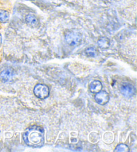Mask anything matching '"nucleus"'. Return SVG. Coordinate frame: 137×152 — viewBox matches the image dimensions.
Here are the masks:
<instances>
[{"mask_svg": "<svg viewBox=\"0 0 137 152\" xmlns=\"http://www.w3.org/2000/svg\"><path fill=\"white\" fill-rule=\"evenodd\" d=\"M109 95L105 91H100L97 93L95 95V101L98 104H101V105H104L109 101Z\"/></svg>", "mask_w": 137, "mask_h": 152, "instance_id": "nucleus-5", "label": "nucleus"}, {"mask_svg": "<svg viewBox=\"0 0 137 152\" xmlns=\"http://www.w3.org/2000/svg\"><path fill=\"white\" fill-rule=\"evenodd\" d=\"M98 45L101 48H107L110 46V42L106 38H101L98 40Z\"/></svg>", "mask_w": 137, "mask_h": 152, "instance_id": "nucleus-10", "label": "nucleus"}, {"mask_svg": "<svg viewBox=\"0 0 137 152\" xmlns=\"http://www.w3.org/2000/svg\"><path fill=\"white\" fill-rule=\"evenodd\" d=\"M114 151H117V152H126V151H129V149L128 147L125 145V144L121 143L120 145H118L117 148H116Z\"/></svg>", "mask_w": 137, "mask_h": 152, "instance_id": "nucleus-11", "label": "nucleus"}, {"mask_svg": "<svg viewBox=\"0 0 137 152\" xmlns=\"http://www.w3.org/2000/svg\"><path fill=\"white\" fill-rule=\"evenodd\" d=\"M26 23L32 28H35L38 26V20L35 15L32 14H29L26 18Z\"/></svg>", "mask_w": 137, "mask_h": 152, "instance_id": "nucleus-8", "label": "nucleus"}, {"mask_svg": "<svg viewBox=\"0 0 137 152\" xmlns=\"http://www.w3.org/2000/svg\"><path fill=\"white\" fill-rule=\"evenodd\" d=\"M34 93L37 97L40 99H44L47 98L50 94V90L48 86L38 84L34 87Z\"/></svg>", "mask_w": 137, "mask_h": 152, "instance_id": "nucleus-3", "label": "nucleus"}, {"mask_svg": "<svg viewBox=\"0 0 137 152\" xmlns=\"http://www.w3.org/2000/svg\"><path fill=\"white\" fill-rule=\"evenodd\" d=\"M120 92L126 97H132L135 94V88L133 85L128 83H124L121 85Z\"/></svg>", "mask_w": 137, "mask_h": 152, "instance_id": "nucleus-4", "label": "nucleus"}, {"mask_svg": "<svg viewBox=\"0 0 137 152\" xmlns=\"http://www.w3.org/2000/svg\"><path fill=\"white\" fill-rule=\"evenodd\" d=\"M90 91L93 93H97L100 92L102 88V85L101 82L98 80H94L90 85Z\"/></svg>", "mask_w": 137, "mask_h": 152, "instance_id": "nucleus-7", "label": "nucleus"}, {"mask_svg": "<svg viewBox=\"0 0 137 152\" xmlns=\"http://www.w3.org/2000/svg\"><path fill=\"white\" fill-rule=\"evenodd\" d=\"M9 18V12L6 10H0V22L6 23L8 22Z\"/></svg>", "mask_w": 137, "mask_h": 152, "instance_id": "nucleus-9", "label": "nucleus"}, {"mask_svg": "<svg viewBox=\"0 0 137 152\" xmlns=\"http://www.w3.org/2000/svg\"><path fill=\"white\" fill-rule=\"evenodd\" d=\"M1 41H2V38H1V35L0 34V45H1Z\"/></svg>", "mask_w": 137, "mask_h": 152, "instance_id": "nucleus-13", "label": "nucleus"}, {"mask_svg": "<svg viewBox=\"0 0 137 152\" xmlns=\"http://www.w3.org/2000/svg\"><path fill=\"white\" fill-rule=\"evenodd\" d=\"M23 137L28 145L39 148L44 143V131L42 127L34 125L26 130Z\"/></svg>", "mask_w": 137, "mask_h": 152, "instance_id": "nucleus-1", "label": "nucleus"}, {"mask_svg": "<svg viewBox=\"0 0 137 152\" xmlns=\"http://www.w3.org/2000/svg\"><path fill=\"white\" fill-rule=\"evenodd\" d=\"M13 75V72L12 69H6L2 71L1 74H0V79L1 80L2 82L6 83L8 82L12 79Z\"/></svg>", "mask_w": 137, "mask_h": 152, "instance_id": "nucleus-6", "label": "nucleus"}, {"mask_svg": "<svg viewBox=\"0 0 137 152\" xmlns=\"http://www.w3.org/2000/svg\"><path fill=\"white\" fill-rule=\"evenodd\" d=\"M82 39L81 34L78 31H69L65 36V40L70 46H75L80 44Z\"/></svg>", "mask_w": 137, "mask_h": 152, "instance_id": "nucleus-2", "label": "nucleus"}, {"mask_svg": "<svg viewBox=\"0 0 137 152\" xmlns=\"http://www.w3.org/2000/svg\"><path fill=\"white\" fill-rule=\"evenodd\" d=\"M85 53L89 57H94L96 55L97 51L93 47H91V48H88L86 50Z\"/></svg>", "mask_w": 137, "mask_h": 152, "instance_id": "nucleus-12", "label": "nucleus"}]
</instances>
